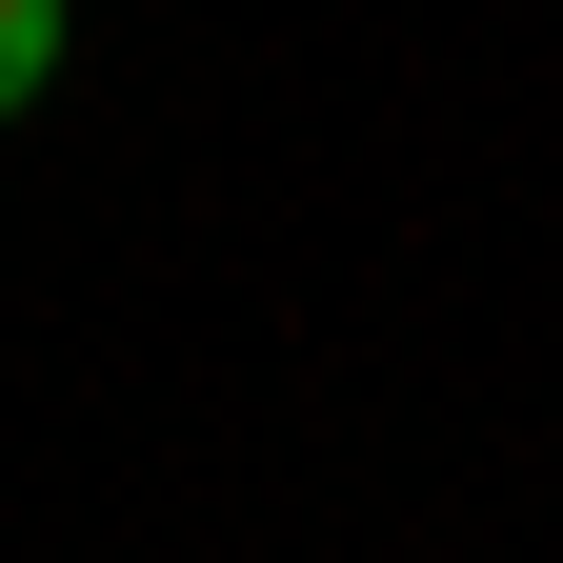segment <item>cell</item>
Listing matches in <instances>:
<instances>
[{
	"label": "cell",
	"instance_id": "1",
	"mask_svg": "<svg viewBox=\"0 0 563 563\" xmlns=\"http://www.w3.org/2000/svg\"><path fill=\"white\" fill-rule=\"evenodd\" d=\"M41 81H60V0H0V121H21Z\"/></svg>",
	"mask_w": 563,
	"mask_h": 563
}]
</instances>
